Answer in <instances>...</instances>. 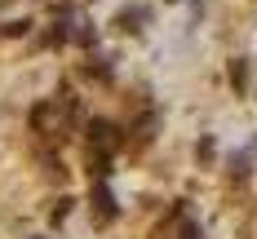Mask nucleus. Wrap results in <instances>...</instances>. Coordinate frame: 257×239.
<instances>
[{"label":"nucleus","mask_w":257,"mask_h":239,"mask_svg":"<svg viewBox=\"0 0 257 239\" xmlns=\"http://www.w3.org/2000/svg\"><path fill=\"white\" fill-rule=\"evenodd\" d=\"M231 80L244 89V84H248V67H244V62H235V67H231Z\"/></svg>","instance_id":"obj_7"},{"label":"nucleus","mask_w":257,"mask_h":239,"mask_svg":"<svg viewBox=\"0 0 257 239\" xmlns=\"http://www.w3.org/2000/svg\"><path fill=\"white\" fill-rule=\"evenodd\" d=\"M27 27H31L27 18H18V23H5V27H0V36H27Z\"/></svg>","instance_id":"obj_6"},{"label":"nucleus","mask_w":257,"mask_h":239,"mask_svg":"<svg viewBox=\"0 0 257 239\" xmlns=\"http://www.w3.org/2000/svg\"><path fill=\"white\" fill-rule=\"evenodd\" d=\"M248 164H253V146H248V151H239V155L231 159V177H248Z\"/></svg>","instance_id":"obj_5"},{"label":"nucleus","mask_w":257,"mask_h":239,"mask_svg":"<svg viewBox=\"0 0 257 239\" xmlns=\"http://www.w3.org/2000/svg\"><path fill=\"white\" fill-rule=\"evenodd\" d=\"M89 146H98V155H111V151L120 146V129H115L111 120H93V124H89Z\"/></svg>","instance_id":"obj_1"},{"label":"nucleus","mask_w":257,"mask_h":239,"mask_svg":"<svg viewBox=\"0 0 257 239\" xmlns=\"http://www.w3.org/2000/svg\"><path fill=\"white\" fill-rule=\"evenodd\" d=\"M147 23H151V9H147V5H124V9L115 14V27H120V31H142Z\"/></svg>","instance_id":"obj_2"},{"label":"nucleus","mask_w":257,"mask_h":239,"mask_svg":"<svg viewBox=\"0 0 257 239\" xmlns=\"http://www.w3.org/2000/svg\"><path fill=\"white\" fill-rule=\"evenodd\" d=\"M93 204H98V217H102V221H111V217H115V199H111V190H106V186H98V190H93Z\"/></svg>","instance_id":"obj_4"},{"label":"nucleus","mask_w":257,"mask_h":239,"mask_svg":"<svg viewBox=\"0 0 257 239\" xmlns=\"http://www.w3.org/2000/svg\"><path fill=\"white\" fill-rule=\"evenodd\" d=\"M160 239H200V226H195L191 217L173 212V226H169V230H160Z\"/></svg>","instance_id":"obj_3"}]
</instances>
